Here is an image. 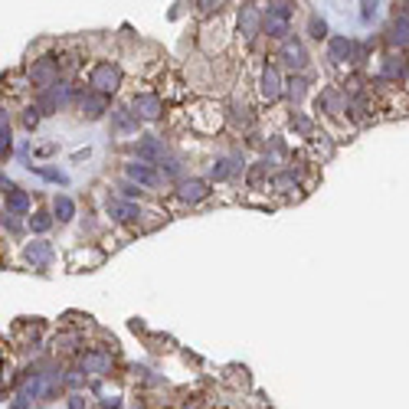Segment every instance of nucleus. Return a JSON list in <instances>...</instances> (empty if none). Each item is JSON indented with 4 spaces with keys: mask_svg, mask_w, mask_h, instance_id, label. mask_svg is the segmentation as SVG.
<instances>
[{
    "mask_svg": "<svg viewBox=\"0 0 409 409\" xmlns=\"http://www.w3.org/2000/svg\"><path fill=\"white\" fill-rule=\"evenodd\" d=\"M88 82H92L95 92L112 95V92H118V86H121V69H118L115 62H99V66L92 69V75H88Z\"/></svg>",
    "mask_w": 409,
    "mask_h": 409,
    "instance_id": "1",
    "label": "nucleus"
},
{
    "mask_svg": "<svg viewBox=\"0 0 409 409\" xmlns=\"http://www.w3.org/2000/svg\"><path fill=\"white\" fill-rule=\"evenodd\" d=\"M29 79H33V86L40 88V92H49V88L59 82V62L53 56L36 59V62L29 66Z\"/></svg>",
    "mask_w": 409,
    "mask_h": 409,
    "instance_id": "2",
    "label": "nucleus"
},
{
    "mask_svg": "<svg viewBox=\"0 0 409 409\" xmlns=\"http://www.w3.org/2000/svg\"><path fill=\"white\" fill-rule=\"evenodd\" d=\"M262 27H265V14H259L256 3H243V7H239V33H243V40L252 43Z\"/></svg>",
    "mask_w": 409,
    "mask_h": 409,
    "instance_id": "3",
    "label": "nucleus"
},
{
    "mask_svg": "<svg viewBox=\"0 0 409 409\" xmlns=\"http://www.w3.org/2000/svg\"><path fill=\"white\" fill-rule=\"evenodd\" d=\"M177 197L184 200V203H200L210 197V184L200 180V177H190V180H180V187H177Z\"/></svg>",
    "mask_w": 409,
    "mask_h": 409,
    "instance_id": "4",
    "label": "nucleus"
},
{
    "mask_svg": "<svg viewBox=\"0 0 409 409\" xmlns=\"http://www.w3.org/2000/svg\"><path fill=\"white\" fill-rule=\"evenodd\" d=\"M132 108H134V115L145 118V121H158L164 115V102L158 95H134Z\"/></svg>",
    "mask_w": 409,
    "mask_h": 409,
    "instance_id": "5",
    "label": "nucleus"
},
{
    "mask_svg": "<svg viewBox=\"0 0 409 409\" xmlns=\"http://www.w3.org/2000/svg\"><path fill=\"white\" fill-rule=\"evenodd\" d=\"M125 174L132 177L138 187H158V184H161V174H158L151 164H145V161H132L128 167H125Z\"/></svg>",
    "mask_w": 409,
    "mask_h": 409,
    "instance_id": "6",
    "label": "nucleus"
},
{
    "mask_svg": "<svg viewBox=\"0 0 409 409\" xmlns=\"http://www.w3.org/2000/svg\"><path fill=\"white\" fill-rule=\"evenodd\" d=\"M82 370H86L88 377H105V373H112V354L88 351L86 357H82Z\"/></svg>",
    "mask_w": 409,
    "mask_h": 409,
    "instance_id": "7",
    "label": "nucleus"
},
{
    "mask_svg": "<svg viewBox=\"0 0 409 409\" xmlns=\"http://www.w3.org/2000/svg\"><path fill=\"white\" fill-rule=\"evenodd\" d=\"M79 108H82V115L86 118H102L105 112H108V95H102V92H86L82 99H79Z\"/></svg>",
    "mask_w": 409,
    "mask_h": 409,
    "instance_id": "8",
    "label": "nucleus"
},
{
    "mask_svg": "<svg viewBox=\"0 0 409 409\" xmlns=\"http://www.w3.org/2000/svg\"><path fill=\"white\" fill-rule=\"evenodd\" d=\"M259 92H262L265 102H275L282 95V75H278L275 66H265L262 69V79H259Z\"/></svg>",
    "mask_w": 409,
    "mask_h": 409,
    "instance_id": "9",
    "label": "nucleus"
},
{
    "mask_svg": "<svg viewBox=\"0 0 409 409\" xmlns=\"http://www.w3.org/2000/svg\"><path fill=\"white\" fill-rule=\"evenodd\" d=\"M138 161H164V141L161 138H141L138 141Z\"/></svg>",
    "mask_w": 409,
    "mask_h": 409,
    "instance_id": "10",
    "label": "nucleus"
},
{
    "mask_svg": "<svg viewBox=\"0 0 409 409\" xmlns=\"http://www.w3.org/2000/svg\"><path fill=\"white\" fill-rule=\"evenodd\" d=\"M282 59L292 66V69H301L305 66V46L298 43L295 36H288V40H282Z\"/></svg>",
    "mask_w": 409,
    "mask_h": 409,
    "instance_id": "11",
    "label": "nucleus"
},
{
    "mask_svg": "<svg viewBox=\"0 0 409 409\" xmlns=\"http://www.w3.org/2000/svg\"><path fill=\"white\" fill-rule=\"evenodd\" d=\"M23 256H27V262H29V265L43 269V265L53 262V246H49V243H29Z\"/></svg>",
    "mask_w": 409,
    "mask_h": 409,
    "instance_id": "12",
    "label": "nucleus"
},
{
    "mask_svg": "<svg viewBox=\"0 0 409 409\" xmlns=\"http://www.w3.org/2000/svg\"><path fill=\"white\" fill-rule=\"evenodd\" d=\"M380 75L390 79V82H399L406 75V59L403 56H383L380 59Z\"/></svg>",
    "mask_w": 409,
    "mask_h": 409,
    "instance_id": "13",
    "label": "nucleus"
},
{
    "mask_svg": "<svg viewBox=\"0 0 409 409\" xmlns=\"http://www.w3.org/2000/svg\"><path fill=\"white\" fill-rule=\"evenodd\" d=\"M390 43L399 46V49H409V10L393 20V27H390Z\"/></svg>",
    "mask_w": 409,
    "mask_h": 409,
    "instance_id": "14",
    "label": "nucleus"
},
{
    "mask_svg": "<svg viewBox=\"0 0 409 409\" xmlns=\"http://www.w3.org/2000/svg\"><path fill=\"white\" fill-rule=\"evenodd\" d=\"M354 43L347 40V36H331V43H327V59L331 62H344V59L351 56Z\"/></svg>",
    "mask_w": 409,
    "mask_h": 409,
    "instance_id": "15",
    "label": "nucleus"
},
{
    "mask_svg": "<svg viewBox=\"0 0 409 409\" xmlns=\"http://www.w3.org/2000/svg\"><path fill=\"white\" fill-rule=\"evenodd\" d=\"M7 210H10V213H27L29 210V193L20 190V187H10V190H7Z\"/></svg>",
    "mask_w": 409,
    "mask_h": 409,
    "instance_id": "16",
    "label": "nucleus"
},
{
    "mask_svg": "<svg viewBox=\"0 0 409 409\" xmlns=\"http://www.w3.org/2000/svg\"><path fill=\"white\" fill-rule=\"evenodd\" d=\"M108 213H112L115 219H121V223H128V219L138 216V206H134V203H121V200H112V203H108Z\"/></svg>",
    "mask_w": 409,
    "mask_h": 409,
    "instance_id": "17",
    "label": "nucleus"
},
{
    "mask_svg": "<svg viewBox=\"0 0 409 409\" xmlns=\"http://www.w3.org/2000/svg\"><path fill=\"white\" fill-rule=\"evenodd\" d=\"M265 33H269V36H275V40H288V20L265 16Z\"/></svg>",
    "mask_w": 409,
    "mask_h": 409,
    "instance_id": "18",
    "label": "nucleus"
},
{
    "mask_svg": "<svg viewBox=\"0 0 409 409\" xmlns=\"http://www.w3.org/2000/svg\"><path fill=\"white\" fill-rule=\"evenodd\" d=\"M53 213H56L59 223H69L75 216V203L69 197H56V206H53Z\"/></svg>",
    "mask_w": 409,
    "mask_h": 409,
    "instance_id": "19",
    "label": "nucleus"
},
{
    "mask_svg": "<svg viewBox=\"0 0 409 409\" xmlns=\"http://www.w3.org/2000/svg\"><path fill=\"white\" fill-rule=\"evenodd\" d=\"M305 79H301V75H292V79H288V82H285V92H288V99H292V102H301V99H305Z\"/></svg>",
    "mask_w": 409,
    "mask_h": 409,
    "instance_id": "20",
    "label": "nucleus"
},
{
    "mask_svg": "<svg viewBox=\"0 0 409 409\" xmlns=\"http://www.w3.org/2000/svg\"><path fill=\"white\" fill-rule=\"evenodd\" d=\"M292 3H285V0H275V3L265 7V16H278V20H292Z\"/></svg>",
    "mask_w": 409,
    "mask_h": 409,
    "instance_id": "21",
    "label": "nucleus"
},
{
    "mask_svg": "<svg viewBox=\"0 0 409 409\" xmlns=\"http://www.w3.org/2000/svg\"><path fill=\"white\" fill-rule=\"evenodd\" d=\"M115 125L121 128V132H132L134 125H138V115L128 112V108H118V112H115Z\"/></svg>",
    "mask_w": 409,
    "mask_h": 409,
    "instance_id": "22",
    "label": "nucleus"
},
{
    "mask_svg": "<svg viewBox=\"0 0 409 409\" xmlns=\"http://www.w3.org/2000/svg\"><path fill=\"white\" fill-rule=\"evenodd\" d=\"M49 226H53V216H49V213H33V216H29V230H33V233H46Z\"/></svg>",
    "mask_w": 409,
    "mask_h": 409,
    "instance_id": "23",
    "label": "nucleus"
},
{
    "mask_svg": "<svg viewBox=\"0 0 409 409\" xmlns=\"http://www.w3.org/2000/svg\"><path fill=\"white\" fill-rule=\"evenodd\" d=\"M272 187L282 190V193H288L292 187L298 190V180H295V174H278V177H272Z\"/></svg>",
    "mask_w": 409,
    "mask_h": 409,
    "instance_id": "24",
    "label": "nucleus"
},
{
    "mask_svg": "<svg viewBox=\"0 0 409 409\" xmlns=\"http://www.w3.org/2000/svg\"><path fill=\"white\" fill-rule=\"evenodd\" d=\"M40 115H43L40 105H29L27 112H23V125H27V128H36V125H40Z\"/></svg>",
    "mask_w": 409,
    "mask_h": 409,
    "instance_id": "25",
    "label": "nucleus"
},
{
    "mask_svg": "<svg viewBox=\"0 0 409 409\" xmlns=\"http://www.w3.org/2000/svg\"><path fill=\"white\" fill-rule=\"evenodd\" d=\"M230 174H233V161H216L213 164V177H216V180H226Z\"/></svg>",
    "mask_w": 409,
    "mask_h": 409,
    "instance_id": "26",
    "label": "nucleus"
},
{
    "mask_svg": "<svg viewBox=\"0 0 409 409\" xmlns=\"http://www.w3.org/2000/svg\"><path fill=\"white\" fill-rule=\"evenodd\" d=\"M311 36H314V40H324V36H327V23H324L321 16H311Z\"/></svg>",
    "mask_w": 409,
    "mask_h": 409,
    "instance_id": "27",
    "label": "nucleus"
},
{
    "mask_svg": "<svg viewBox=\"0 0 409 409\" xmlns=\"http://www.w3.org/2000/svg\"><path fill=\"white\" fill-rule=\"evenodd\" d=\"M360 7H364V10H360V16H364V20H370V16L377 14V3H360Z\"/></svg>",
    "mask_w": 409,
    "mask_h": 409,
    "instance_id": "28",
    "label": "nucleus"
},
{
    "mask_svg": "<svg viewBox=\"0 0 409 409\" xmlns=\"http://www.w3.org/2000/svg\"><path fill=\"white\" fill-rule=\"evenodd\" d=\"M69 409H86V399H82V396H73V399H69Z\"/></svg>",
    "mask_w": 409,
    "mask_h": 409,
    "instance_id": "29",
    "label": "nucleus"
},
{
    "mask_svg": "<svg viewBox=\"0 0 409 409\" xmlns=\"http://www.w3.org/2000/svg\"><path fill=\"white\" fill-rule=\"evenodd\" d=\"M121 193H125V197H138V187H134V184H125V187H121Z\"/></svg>",
    "mask_w": 409,
    "mask_h": 409,
    "instance_id": "30",
    "label": "nucleus"
},
{
    "mask_svg": "<svg viewBox=\"0 0 409 409\" xmlns=\"http://www.w3.org/2000/svg\"><path fill=\"white\" fill-rule=\"evenodd\" d=\"M10 409H29V403H27V399H20V396H16V399H14V406H10Z\"/></svg>",
    "mask_w": 409,
    "mask_h": 409,
    "instance_id": "31",
    "label": "nucleus"
}]
</instances>
